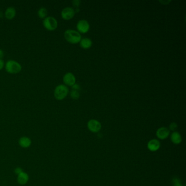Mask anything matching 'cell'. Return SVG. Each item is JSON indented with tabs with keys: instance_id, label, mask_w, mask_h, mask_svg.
I'll return each instance as SVG.
<instances>
[{
	"instance_id": "obj_14",
	"label": "cell",
	"mask_w": 186,
	"mask_h": 186,
	"mask_svg": "<svg viewBox=\"0 0 186 186\" xmlns=\"http://www.w3.org/2000/svg\"><path fill=\"white\" fill-rule=\"evenodd\" d=\"M92 45V41L88 38H83L80 41V45L83 49L90 48Z\"/></svg>"
},
{
	"instance_id": "obj_16",
	"label": "cell",
	"mask_w": 186,
	"mask_h": 186,
	"mask_svg": "<svg viewBox=\"0 0 186 186\" xmlns=\"http://www.w3.org/2000/svg\"><path fill=\"white\" fill-rule=\"evenodd\" d=\"M48 11L46 8H45V7L40 8L37 12V15L38 17L42 19H44L45 18L48 17Z\"/></svg>"
},
{
	"instance_id": "obj_7",
	"label": "cell",
	"mask_w": 186,
	"mask_h": 186,
	"mask_svg": "<svg viewBox=\"0 0 186 186\" xmlns=\"http://www.w3.org/2000/svg\"><path fill=\"white\" fill-rule=\"evenodd\" d=\"M63 81L65 85L72 86L75 83L76 79L72 73L68 72L64 75Z\"/></svg>"
},
{
	"instance_id": "obj_9",
	"label": "cell",
	"mask_w": 186,
	"mask_h": 186,
	"mask_svg": "<svg viewBox=\"0 0 186 186\" xmlns=\"http://www.w3.org/2000/svg\"><path fill=\"white\" fill-rule=\"evenodd\" d=\"M169 134H170V131L168 128L166 127L160 128L156 132L157 136L161 140H164L168 138L169 136Z\"/></svg>"
},
{
	"instance_id": "obj_23",
	"label": "cell",
	"mask_w": 186,
	"mask_h": 186,
	"mask_svg": "<svg viewBox=\"0 0 186 186\" xmlns=\"http://www.w3.org/2000/svg\"><path fill=\"white\" fill-rule=\"evenodd\" d=\"M72 87L73 90L78 91V90L80 89V86H79V85H78V84H76V83H75L74 85H73Z\"/></svg>"
},
{
	"instance_id": "obj_12",
	"label": "cell",
	"mask_w": 186,
	"mask_h": 186,
	"mask_svg": "<svg viewBox=\"0 0 186 186\" xmlns=\"http://www.w3.org/2000/svg\"><path fill=\"white\" fill-rule=\"evenodd\" d=\"M29 175L24 171L20 174L19 175H18L17 181H18V183L20 184L24 185L27 183V182L29 181Z\"/></svg>"
},
{
	"instance_id": "obj_10",
	"label": "cell",
	"mask_w": 186,
	"mask_h": 186,
	"mask_svg": "<svg viewBox=\"0 0 186 186\" xmlns=\"http://www.w3.org/2000/svg\"><path fill=\"white\" fill-rule=\"evenodd\" d=\"M17 14L16 9L14 7H9L6 9L4 13L5 18L8 20H12L15 18Z\"/></svg>"
},
{
	"instance_id": "obj_20",
	"label": "cell",
	"mask_w": 186,
	"mask_h": 186,
	"mask_svg": "<svg viewBox=\"0 0 186 186\" xmlns=\"http://www.w3.org/2000/svg\"><path fill=\"white\" fill-rule=\"evenodd\" d=\"M5 62L3 60H0V70H2L5 67Z\"/></svg>"
},
{
	"instance_id": "obj_21",
	"label": "cell",
	"mask_w": 186,
	"mask_h": 186,
	"mask_svg": "<svg viewBox=\"0 0 186 186\" xmlns=\"http://www.w3.org/2000/svg\"><path fill=\"white\" fill-rule=\"evenodd\" d=\"M22 172H23L22 169L19 168V167H18L15 169V173H16V174H17L18 175H19Z\"/></svg>"
},
{
	"instance_id": "obj_24",
	"label": "cell",
	"mask_w": 186,
	"mask_h": 186,
	"mask_svg": "<svg viewBox=\"0 0 186 186\" xmlns=\"http://www.w3.org/2000/svg\"><path fill=\"white\" fill-rule=\"evenodd\" d=\"M4 56V52L2 49H0V60L2 59Z\"/></svg>"
},
{
	"instance_id": "obj_19",
	"label": "cell",
	"mask_w": 186,
	"mask_h": 186,
	"mask_svg": "<svg viewBox=\"0 0 186 186\" xmlns=\"http://www.w3.org/2000/svg\"><path fill=\"white\" fill-rule=\"evenodd\" d=\"M177 128V125L175 122H173L171 123L170 126H169V128L171 131H175Z\"/></svg>"
},
{
	"instance_id": "obj_25",
	"label": "cell",
	"mask_w": 186,
	"mask_h": 186,
	"mask_svg": "<svg viewBox=\"0 0 186 186\" xmlns=\"http://www.w3.org/2000/svg\"><path fill=\"white\" fill-rule=\"evenodd\" d=\"M3 15H4V14L2 12L0 11V18H2L3 17Z\"/></svg>"
},
{
	"instance_id": "obj_18",
	"label": "cell",
	"mask_w": 186,
	"mask_h": 186,
	"mask_svg": "<svg viewBox=\"0 0 186 186\" xmlns=\"http://www.w3.org/2000/svg\"><path fill=\"white\" fill-rule=\"evenodd\" d=\"M172 184L173 186H183L181 179L177 177L173 178L172 179Z\"/></svg>"
},
{
	"instance_id": "obj_17",
	"label": "cell",
	"mask_w": 186,
	"mask_h": 186,
	"mask_svg": "<svg viewBox=\"0 0 186 186\" xmlns=\"http://www.w3.org/2000/svg\"><path fill=\"white\" fill-rule=\"evenodd\" d=\"M70 96L74 100H77V99H78L80 97V93L78 92V91L72 90L70 91Z\"/></svg>"
},
{
	"instance_id": "obj_2",
	"label": "cell",
	"mask_w": 186,
	"mask_h": 186,
	"mask_svg": "<svg viewBox=\"0 0 186 186\" xmlns=\"http://www.w3.org/2000/svg\"><path fill=\"white\" fill-rule=\"evenodd\" d=\"M64 37L67 42L71 44H77L81 40V36L79 32L74 30H67L64 33Z\"/></svg>"
},
{
	"instance_id": "obj_3",
	"label": "cell",
	"mask_w": 186,
	"mask_h": 186,
	"mask_svg": "<svg viewBox=\"0 0 186 186\" xmlns=\"http://www.w3.org/2000/svg\"><path fill=\"white\" fill-rule=\"evenodd\" d=\"M69 89L64 84H60L55 88L54 91V96L58 101H62L67 96Z\"/></svg>"
},
{
	"instance_id": "obj_13",
	"label": "cell",
	"mask_w": 186,
	"mask_h": 186,
	"mask_svg": "<svg viewBox=\"0 0 186 186\" xmlns=\"http://www.w3.org/2000/svg\"><path fill=\"white\" fill-rule=\"evenodd\" d=\"M31 139L26 136L21 137L19 140V144L22 148H28L31 146Z\"/></svg>"
},
{
	"instance_id": "obj_8",
	"label": "cell",
	"mask_w": 186,
	"mask_h": 186,
	"mask_svg": "<svg viewBox=\"0 0 186 186\" xmlns=\"http://www.w3.org/2000/svg\"><path fill=\"white\" fill-rule=\"evenodd\" d=\"M77 28L80 32L83 33H86L90 29V24L87 20H79L77 23Z\"/></svg>"
},
{
	"instance_id": "obj_4",
	"label": "cell",
	"mask_w": 186,
	"mask_h": 186,
	"mask_svg": "<svg viewBox=\"0 0 186 186\" xmlns=\"http://www.w3.org/2000/svg\"><path fill=\"white\" fill-rule=\"evenodd\" d=\"M43 25L48 31H55L58 26V22L56 18L51 16H48L43 20Z\"/></svg>"
},
{
	"instance_id": "obj_22",
	"label": "cell",
	"mask_w": 186,
	"mask_h": 186,
	"mask_svg": "<svg viewBox=\"0 0 186 186\" xmlns=\"http://www.w3.org/2000/svg\"><path fill=\"white\" fill-rule=\"evenodd\" d=\"M80 1H79V0H74V1H72L73 5L74 6L76 7L79 6V5H80Z\"/></svg>"
},
{
	"instance_id": "obj_15",
	"label": "cell",
	"mask_w": 186,
	"mask_h": 186,
	"mask_svg": "<svg viewBox=\"0 0 186 186\" xmlns=\"http://www.w3.org/2000/svg\"><path fill=\"white\" fill-rule=\"evenodd\" d=\"M171 141L175 144H179L182 141V137L180 134L178 132H173L171 136Z\"/></svg>"
},
{
	"instance_id": "obj_6",
	"label": "cell",
	"mask_w": 186,
	"mask_h": 186,
	"mask_svg": "<svg viewBox=\"0 0 186 186\" xmlns=\"http://www.w3.org/2000/svg\"><path fill=\"white\" fill-rule=\"evenodd\" d=\"M88 127L90 131L93 133H97L101 130L102 126L98 121L92 119L88 122Z\"/></svg>"
},
{
	"instance_id": "obj_11",
	"label": "cell",
	"mask_w": 186,
	"mask_h": 186,
	"mask_svg": "<svg viewBox=\"0 0 186 186\" xmlns=\"http://www.w3.org/2000/svg\"><path fill=\"white\" fill-rule=\"evenodd\" d=\"M160 141L157 139H152L150 140L147 144V147L149 150L151 151H157L160 149Z\"/></svg>"
},
{
	"instance_id": "obj_5",
	"label": "cell",
	"mask_w": 186,
	"mask_h": 186,
	"mask_svg": "<svg viewBox=\"0 0 186 186\" xmlns=\"http://www.w3.org/2000/svg\"><path fill=\"white\" fill-rule=\"evenodd\" d=\"M75 12L74 9L70 7H67L62 9L61 16L64 20H70L74 16Z\"/></svg>"
},
{
	"instance_id": "obj_1",
	"label": "cell",
	"mask_w": 186,
	"mask_h": 186,
	"mask_svg": "<svg viewBox=\"0 0 186 186\" xmlns=\"http://www.w3.org/2000/svg\"><path fill=\"white\" fill-rule=\"evenodd\" d=\"M5 69L7 73L11 74H16L22 70V66L18 61L9 60L5 63Z\"/></svg>"
}]
</instances>
